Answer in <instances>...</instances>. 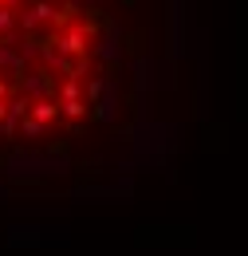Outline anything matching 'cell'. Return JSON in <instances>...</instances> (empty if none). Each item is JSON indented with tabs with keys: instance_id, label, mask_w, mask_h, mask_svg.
Here are the masks:
<instances>
[{
	"instance_id": "obj_1",
	"label": "cell",
	"mask_w": 248,
	"mask_h": 256,
	"mask_svg": "<svg viewBox=\"0 0 248 256\" xmlns=\"http://www.w3.org/2000/svg\"><path fill=\"white\" fill-rule=\"evenodd\" d=\"M146 48L138 0H0V150L126 134Z\"/></svg>"
}]
</instances>
